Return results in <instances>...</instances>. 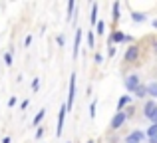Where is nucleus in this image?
I'll list each match as a JSON object with an SVG mask.
<instances>
[{
    "mask_svg": "<svg viewBox=\"0 0 157 143\" xmlns=\"http://www.w3.org/2000/svg\"><path fill=\"white\" fill-rule=\"evenodd\" d=\"M139 54H141V48H139L137 44H131V46H127L125 54H123V64H133V62H137Z\"/></svg>",
    "mask_w": 157,
    "mask_h": 143,
    "instance_id": "obj_1",
    "label": "nucleus"
},
{
    "mask_svg": "<svg viewBox=\"0 0 157 143\" xmlns=\"http://www.w3.org/2000/svg\"><path fill=\"white\" fill-rule=\"evenodd\" d=\"M74 100H76V72L70 76V84H68V101H66V109L74 107Z\"/></svg>",
    "mask_w": 157,
    "mask_h": 143,
    "instance_id": "obj_2",
    "label": "nucleus"
},
{
    "mask_svg": "<svg viewBox=\"0 0 157 143\" xmlns=\"http://www.w3.org/2000/svg\"><path fill=\"white\" fill-rule=\"evenodd\" d=\"M125 113L123 111H115V115L111 117V121H109V131H117L119 127H123L125 125Z\"/></svg>",
    "mask_w": 157,
    "mask_h": 143,
    "instance_id": "obj_3",
    "label": "nucleus"
},
{
    "mask_svg": "<svg viewBox=\"0 0 157 143\" xmlns=\"http://www.w3.org/2000/svg\"><path fill=\"white\" fill-rule=\"evenodd\" d=\"M66 115H68V109H66V103H62L60 105V111H58V127H56V135L58 137H62V131H64Z\"/></svg>",
    "mask_w": 157,
    "mask_h": 143,
    "instance_id": "obj_4",
    "label": "nucleus"
},
{
    "mask_svg": "<svg viewBox=\"0 0 157 143\" xmlns=\"http://www.w3.org/2000/svg\"><path fill=\"white\" fill-rule=\"evenodd\" d=\"M141 84V80H139L137 73H129V76H125V80H123V85H125V92H133L137 85Z\"/></svg>",
    "mask_w": 157,
    "mask_h": 143,
    "instance_id": "obj_5",
    "label": "nucleus"
},
{
    "mask_svg": "<svg viewBox=\"0 0 157 143\" xmlns=\"http://www.w3.org/2000/svg\"><path fill=\"white\" fill-rule=\"evenodd\" d=\"M143 139H145V131H141V129H135V131L127 133L125 139H123V143H143Z\"/></svg>",
    "mask_w": 157,
    "mask_h": 143,
    "instance_id": "obj_6",
    "label": "nucleus"
},
{
    "mask_svg": "<svg viewBox=\"0 0 157 143\" xmlns=\"http://www.w3.org/2000/svg\"><path fill=\"white\" fill-rule=\"evenodd\" d=\"M121 42H125V32L123 30H111L109 38H107V46L109 44H121Z\"/></svg>",
    "mask_w": 157,
    "mask_h": 143,
    "instance_id": "obj_7",
    "label": "nucleus"
},
{
    "mask_svg": "<svg viewBox=\"0 0 157 143\" xmlns=\"http://www.w3.org/2000/svg\"><path fill=\"white\" fill-rule=\"evenodd\" d=\"M82 36H84V30H82V28H76V36H74V52H72V58L74 60H78V54H80Z\"/></svg>",
    "mask_w": 157,
    "mask_h": 143,
    "instance_id": "obj_8",
    "label": "nucleus"
},
{
    "mask_svg": "<svg viewBox=\"0 0 157 143\" xmlns=\"http://www.w3.org/2000/svg\"><path fill=\"white\" fill-rule=\"evenodd\" d=\"M155 109H157L155 100H147V101H145V105H143V115H145L147 119H149V117H151V113H153Z\"/></svg>",
    "mask_w": 157,
    "mask_h": 143,
    "instance_id": "obj_9",
    "label": "nucleus"
},
{
    "mask_svg": "<svg viewBox=\"0 0 157 143\" xmlns=\"http://www.w3.org/2000/svg\"><path fill=\"white\" fill-rule=\"evenodd\" d=\"M131 100H133L131 96H121V97H119V100H117V111H123V107L131 105Z\"/></svg>",
    "mask_w": 157,
    "mask_h": 143,
    "instance_id": "obj_10",
    "label": "nucleus"
},
{
    "mask_svg": "<svg viewBox=\"0 0 157 143\" xmlns=\"http://www.w3.org/2000/svg\"><path fill=\"white\" fill-rule=\"evenodd\" d=\"M119 8H121V4H119V2H113V4H111V20H113V24L117 22L119 18H121V14H119Z\"/></svg>",
    "mask_w": 157,
    "mask_h": 143,
    "instance_id": "obj_11",
    "label": "nucleus"
},
{
    "mask_svg": "<svg viewBox=\"0 0 157 143\" xmlns=\"http://www.w3.org/2000/svg\"><path fill=\"white\" fill-rule=\"evenodd\" d=\"M145 89H147V96H149L151 100H157V81H151V84H147Z\"/></svg>",
    "mask_w": 157,
    "mask_h": 143,
    "instance_id": "obj_12",
    "label": "nucleus"
},
{
    "mask_svg": "<svg viewBox=\"0 0 157 143\" xmlns=\"http://www.w3.org/2000/svg\"><path fill=\"white\" fill-rule=\"evenodd\" d=\"M44 115H46V107H42V109H40L38 113H36V117L32 119V125H34V127H40V123H42Z\"/></svg>",
    "mask_w": 157,
    "mask_h": 143,
    "instance_id": "obj_13",
    "label": "nucleus"
},
{
    "mask_svg": "<svg viewBox=\"0 0 157 143\" xmlns=\"http://www.w3.org/2000/svg\"><path fill=\"white\" fill-rule=\"evenodd\" d=\"M90 24H92V26H96V24H98V2L92 4V12H90Z\"/></svg>",
    "mask_w": 157,
    "mask_h": 143,
    "instance_id": "obj_14",
    "label": "nucleus"
},
{
    "mask_svg": "<svg viewBox=\"0 0 157 143\" xmlns=\"http://www.w3.org/2000/svg\"><path fill=\"white\" fill-rule=\"evenodd\" d=\"M133 93H135V97H139V100H141V97H147V89H145V85L139 84L137 88L133 89Z\"/></svg>",
    "mask_w": 157,
    "mask_h": 143,
    "instance_id": "obj_15",
    "label": "nucleus"
},
{
    "mask_svg": "<svg viewBox=\"0 0 157 143\" xmlns=\"http://www.w3.org/2000/svg\"><path fill=\"white\" fill-rule=\"evenodd\" d=\"M131 20H133V22H145L147 16L143 14V12H131Z\"/></svg>",
    "mask_w": 157,
    "mask_h": 143,
    "instance_id": "obj_16",
    "label": "nucleus"
},
{
    "mask_svg": "<svg viewBox=\"0 0 157 143\" xmlns=\"http://www.w3.org/2000/svg\"><path fill=\"white\" fill-rule=\"evenodd\" d=\"M74 10H76V2H74V0H70V2H68V16H66V20H68V22L74 18Z\"/></svg>",
    "mask_w": 157,
    "mask_h": 143,
    "instance_id": "obj_17",
    "label": "nucleus"
},
{
    "mask_svg": "<svg viewBox=\"0 0 157 143\" xmlns=\"http://www.w3.org/2000/svg\"><path fill=\"white\" fill-rule=\"evenodd\" d=\"M96 34L98 36H104L105 34V22H104V20H98V24H96Z\"/></svg>",
    "mask_w": 157,
    "mask_h": 143,
    "instance_id": "obj_18",
    "label": "nucleus"
},
{
    "mask_svg": "<svg viewBox=\"0 0 157 143\" xmlns=\"http://www.w3.org/2000/svg\"><path fill=\"white\" fill-rule=\"evenodd\" d=\"M157 135V123H151L145 131V137H155Z\"/></svg>",
    "mask_w": 157,
    "mask_h": 143,
    "instance_id": "obj_19",
    "label": "nucleus"
},
{
    "mask_svg": "<svg viewBox=\"0 0 157 143\" xmlns=\"http://www.w3.org/2000/svg\"><path fill=\"white\" fill-rule=\"evenodd\" d=\"M88 46L92 48V50L96 48V36H94V30H92V32H88Z\"/></svg>",
    "mask_w": 157,
    "mask_h": 143,
    "instance_id": "obj_20",
    "label": "nucleus"
},
{
    "mask_svg": "<svg viewBox=\"0 0 157 143\" xmlns=\"http://www.w3.org/2000/svg\"><path fill=\"white\" fill-rule=\"evenodd\" d=\"M96 107H98V100H94L92 101V103H90V117H92V119H94V117H96Z\"/></svg>",
    "mask_w": 157,
    "mask_h": 143,
    "instance_id": "obj_21",
    "label": "nucleus"
},
{
    "mask_svg": "<svg viewBox=\"0 0 157 143\" xmlns=\"http://www.w3.org/2000/svg\"><path fill=\"white\" fill-rule=\"evenodd\" d=\"M133 111H135V107H133V105H127V109L123 111V113H125V119H129V117L133 115Z\"/></svg>",
    "mask_w": 157,
    "mask_h": 143,
    "instance_id": "obj_22",
    "label": "nucleus"
},
{
    "mask_svg": "<svg viewBox=\"0 0 157 143\" xmlns=\"http://www.w3.org/2000/svg\"><path fill=\"white\" fill-rule=\"evenodd\" d=\"M4 64H6V66H12V54H10V52L4 54Z\"/></svg>",
    "mask_w": 157,
    "mask_h": 143,
    "instance_id": "obj_23",
    "label": "nucleus"
},
{
    "mask_svg": "<svg viewBox=\"0 0 157 143\" xmlns=\"http://www.w3.org/2000/svg\"><path fill=\"white\" fill-rule=\"evenodd\" d=\"M38 88H40V77H34V80H32V89L38 92Z\"/></svg>",
    "mask_w": 157,
    "mask_h": 143,
    "instance_id": "obj_24",
    "label": "nucleus"
},
{
    "mask_svg": "<svg viewBox=\"0 0 157 143\" xmlns=\"http://www.w3.org/2000/svg\"><path fill=\"white\" fill-rule=\"evenodd\" d=\"M56 42H58V46H60V48H64V46H66V38H64V34H62V36H58V38H56Z\"/></svg>",
    "mask_w": 157,
    "mask_h": 143,
    "instance_id": "obj_25",
    "label": "nucleus"
},
{
    "mask_svg": "<svg viewBox=\"0 0 157 143\" xmlns=\"http://www.w3.org/2000/svg\"><path fill=\"white\" fill-rule=\"evenodd\" d=\"M16 103H18V97H16V96H12L10 100H8V107H14Z\"/></svg>",
    "mask_w": 157,
    "mask_h": 143,
    "instance_id": "obj_26",
    "label": "nucleus"
},
{
    "mask_svg": "<svg viewBox=\"0 0 157 143\" xmlns=\"http://www.w3.org/2000/svg\"><path fill=\"white\" fill-rule=\"evenodd\" d=\"M94 60H96V64H101L104 62V56H101L100 52H96V54H94Z\"/></svg>",
    "mask_w": 157,
    "mask_h": 143,
    "instance_id": "obj_27",
    "label": "nucleus"
},
{
    "mask_svg": "<svg viewBox=\"0 0 157 143\" xmlns=\"http://www.w3.org/2000/svg\"><path fill=\"white\" fill-rule=\"evenodd\" d=\"M107 56H109V58H113V56H115V48L113 46H107Z\"/></svg>",
    "mask_w": 157,
    "mask_h": 143,
    "instance_id": "obj_28",
    "label": "nucleus"
},
{
    "mask_svg": "<svg viewBox=\"0 0 157 143\" xmlns=\"http://www.w3.org/2000/svg\"><path fill=\"white\" fill-rule=\"evenodd\" d=\"M30 44H32V34H28L26 38H24V46L28 48V46H30Z\"/></svg>",
    "mask_w": 157,
    "mask_h": 143,
    "instance_id": "obj_29",
    "label": "nucleus"
},
{
    "mask_svg": "<svg viewBox=\"0 0 157 143\" xmlns=\"http://www.w3.org/2000/svg\"><path fill=\"white\" fill-rule=\"evenodd\" d=\"M42 135H44V127H38L36 129V139H40Z\"/></svg>",
    "mask_w": 157,
    "mask_h": 143,
    "instance_id": "obj_30",
    "label": "nucleus"
},
{
    "mask_svg": "<svg viewBox=\"0 0 157 143\" xmlns=\"http://www.w3.org/2000/svg\"><path fill=\"white\" fill-rule=\"evenodd\" d=\"M149 119H151V123H157V109H155L153 113H151V117H149Z\"/></svg>",
    "mask_w": 157,
    "mask_h": 143,
    "instance_id": "obj_31",
    "label": "nucleus"
},
{
    "mask_svg": "<svg viewBox=\"0 0 157 143\" xmlns=\"http://www.w3.org/2000/svg\"><path fill=\"white\" fill-rule=\"evenodd\" d=\"M28 103H30V101H28V100H24L22 103H20V109H26V107H28Z\"/></svg>",
    "mask_w": 157,
    "mask_h": 143,
    "instance_id": "obj_32",
    "label": "nucleus"
},
{
    "mask_svg": "<svg viewBox=\"0 0 157 143\" xmlns=\"http://www.w3.org/2000/svg\"><path fill=\"white\" fill-rule=\"evenodd\" d=\"M125 42H127V44H131V42H133V36H129V34H125Z\"/></svg>",
    "mask_w": 157,
    "mask_h": 143,
    "instance_id": "obj_33",
    "label": "nucleus"
},
{
    "mask_svg": "<svg viewBox=\"0 0 157 143\" xmlns=\"http://www.w3.org/2000/svg\"><path fill=\"white\" fill-rule=\"evenodd\" d=\"M147 139H149L147 143H157V135H155V137H147Z\"/></svg>",
    "mask_w": 157,
    "mask_h": 143,
    "instance_id": "obj_34",
    "label": "nucleus"
},
{
    "mask_svg": "<svg viewBox=\"0 0 157 143\" xmlns=\"http://www.w3.org/2000/svg\"><path fill=\"white\" fill-rule=\"evenodd\" d=\"M2 143H10V137H4V139H2Z\"/></svg>",
    "mask_w": 157,
    "mask_h": 143,
    "instance_id": "obj_35",
    "label": "nucleus"
},
{
    "mask_svg": "<svg viewBox=\"0 0 157 143\" xmlns=\"http://www.w3.org/2000/svg\"><path fill=\"white\" fill-rule=\"evenodd\" d=\"M151 24H153V28H157V20H153V22H151Z\"/></svg>",
    "mask_w": 157,
    "mask_h": 143,
    "instance_id": "obj_36",
    "label": "nucleus"
},
{
    "mask_svg": "<svg viewBox=\"0 0 157 143\" xmlns=\"http://www.w3.org/2000/svg\"><path fill=\"white\" fill-rule=\"evenodd\" d=\"M86 143H96V141H94V139H90V141H86Z\"/></svg>",
    "mask_w": 157,
    "mask_h": 143,
    "instance_id": "obj_37",
    "label": "nucleus"
},
{
    "mask_svg": "<svg viewBox=\"0 0 157 143\" xmlns=\"http://www.w3.org/2000/svg\"><path fill=\"white\" fill-rule=\"evenodd\" d=\"M153 48H155V54H157V42H155V46H153Z\"/></svg>",
    "mask_w": 157,
    "mask_h": 143,
    "instance_id": "obj_38",
    "label": "nucleus"
}]
</instances>
